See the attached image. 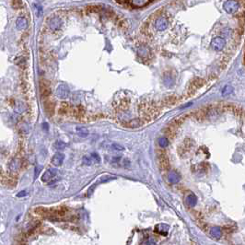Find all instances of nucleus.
Instances as JSON below:
<instances>
[{"label":"nucleus","mask_w":245,"mask_h":245,"mask_svg":"<svg viewBox=\"0 0 245 245\" xmlns=\"http://www.w3.org/2000/svg\"><path fill=\"white\" fill-rule=\"evenodd\" d=\"M158 144L160 148H167L169 146V140L166 138H159L158 139Z\"/></svg>","instance_id":"obj_23"},{"label":"nucleus","mask_w":245,"mask_h":245,"mask_svg":"<svg viewBox=\"0 0 245 245\" xmlns=\"http://www.w3.org/2000/svg\"><path fill=\"white\" fill-rule=\"evenodd\" d=\"M226 45V41L222 37H216L211 42V46L215 51H222Z\"/></svg>","instance_id":"obj_5"},{"label":"nucleus","mask_w":245,"mask_h":245,"mask_svg":"<svg viewBox=\"0 0 245 245\" xmlns=\"http://www.w3.org/2000/svg\"><path fill=\"white\" fill-rule=\"evenodd\" d=\"M45 110L48 112V114L52 115L54 113V110H55V104L53 103V102H45Z\"/></svg>","instance_id":"obj_20"},{"label":"nucleus","mask_w":245,"mask_h":245,"mask_svg":"<svg viewBox=\"0 0 245 245\" xmlns=\"http://www.w3.org/2000/svg\"><path fill=\"white\" fill-rule=\"evenodd\" d=\"M76 132H77V134L80 138H87L89 136V130L86 127H83V126L77 127Z\"/></svg>","instance_id":"obj_17"},{"label":"nucleus","mask_w":245,"mask_h":245,"mask_svg":"<svg viewBox=\"0 0 245 245\" xmlns=\"http://www.w3.org/2000/svg\"><path fill=\"white\" fill-rule=\"evenodd\" d=\"M28 194H27V192L26 191H21V192H19L18 195H17V196L18 197H24V196H26Z\"/></svg>","instance_id":"obj_28"},{"label":"nucleus","mask_w":245,"mask_h":245,"mask_svg":"<svg viewBox=\"0 0 245 245\" xmlns=\"http://www.w3.org/2000/svg\"><path fill=\"white\" fill-rule=\"evenodd\" d=\"M168 20H167L165 18H163V17L159 18L156 20V22H155V28L157 29V31H165V30L168 28Z\"/></svg>","instance_id":"obj_9"},{"label":"nucleus","mask_w":245,"mask_h":245,"mask_svg":"<svg viewBox=\"0 0 245 245\" xmlns=\"http://www.w3.org/2000/svg\"><path fill=\"white\" fill-rule=\"evenodd\" d=\"M232 92H233V88L231 86H230V85H226L222 89L221 94H222V96H228V95H230Z\"/></svg>","instance_id":"obj_21"},{"label":"nucleus","mask_w":245,"mask_h":245,"mask_svg":"<svg viewBox=\"0 0 245 245\" xmlns=\"http://www.w3.org/2000/svg\"><path fill=\"white\" fill-rule=\"evenodd\" d=\"M40 170H41V169L37 168V172H35V177H37V176H38V174H39Z\"/></svg>","instance_id":"obj_29"},{"label":"nucleus","mask_w":245,"mask_h":245,"mask_svg":"<svg viewBox=\"0 0 245 245\" xmlns=\"http://www.w3.org/2000/svg\"><path fill=\"white\" fill-rule=\"evenodd\" d=\"M197 203V198L194 194H190L187 195L186 197V204L190 206V207H194Z\"/></svg>","instance_id":"obj_14"},{"label":"nucleus","mask_w":245,"mask_h":245,"mask_svg":"<svg viewBox=\"0 0 245 245\" xmlns=\"http://www.w3.org/2000/svg\"><path fill=\"white\" fill-rule=\"evenodd\" d=\"M223 8L228 14H234L239 9V2L233 0L225 1L223 5Z\"/></svg>","instance_id":"obj_2"},{"label":"nucleus","mask_w":245,"mask_h":245,"mask_svg":"<svg viewBox=\"0 0 245 245\" xmlns=\"http://www.w3.org/2000/svg\"><path fill=\"white\" fill-rule=\"evenodd\" d=\"M8 167H9V169L11 170V171H14V170H17L18 169V161L15 160V159H12L10 162H9V164H8Z\"/></svg>","instance_id":"obj_26"},{"label":"nucleus","mask_w":245,"mask_h":245,"mask_svg":"<svg viewBox=\"0 0 245 245\" xmlns=\"http://www.w3.org/2000/svg\"><path fill=\"white\" fill-rule=\"evenodd\" d=\"M22 4H23V3H22L21 1H13V2H12V6H13V8H21Z\"/></svg>","instance_id":"obj_27"},{"label":"nucleus","mask_w":245,"mask_h":245,"mask_svg":"<svg viewBox=\"0 0 245 245\" xmlns=\"http://www.w3.org/2000/svg\"><path fill=\"white\" fill-rule=\"evenodd\" d=\"M82 161H83V164L91 166V165L94 164V163H100L101 158H100L99 154L96 153V152H93V153H91L90 155L84 156Z\"/></svg>","instance_id":"obj_3"},{"label":"nucleus","mask_w":245,"mask_h":245,"mask_svg":"<svg viewBox=\"0 0 245 245\" xmlns=\"http://www.w3.org/2000/svg\"><path fill=\"white\" fill-rule=\"evenodd\" d=\"M109 162H111V164L115 167H128L129 166V160L126 159H122L121 157L111 158V160Z\"/></svg>","instance_id":"obj_6"},{"label":"nucleus","mask_w":245,"mask_h":245,"mask_svg":"<svg viewBox=\"0 0 245 245\" xmlns=\"http://www.w3.org/2000/svg\"><path fill=\"white\" fill-rule=\"evenodd\" d=\"M127 4H131V5H135V7H145L149 4H150V1H147V0H133V1H129L126 2Z\"/></svg>","instance_id":"obj_15"},{"label":"nucleus","mask_w":245,"mask_h":245,"mask_svg":"<svg viewBox=\"0 0 245 245\" xmlns=\"http://www.w3.org/2000/svg\"><path fill=\"white\" fill-rule=\"evenodd\" d=\"M16 26L18 30H25L27 29V26H28V22H27V19L23 17H19L17 18L16 20Z\"/></svg>","instance_id":"obj_13"},{"label":"nucleus","mask_w":245,"mask_h":245,"mask_svg":"<svg viewBox=\"0 0 245 245\" xmlns=\"http://www.w3.org/2000/svg\"><path fill=\"white\" fill-rule=\"evenodd\" d=\"M210 235L215 239H219L222 236V231L219 227H213L210 230Z\"/></svg>","instance_id":"obj_16"},{"label":"nucleus","mask_w":245,"mask_h":245,"mask_svg":"<svg viewBox=\"0 0 245 245\" xmlns=\"http://www.w3.org/2000/svg\"><path fill=\"white\" fill-rule=\"evenodd\" d=\"M159 166L161 169H168L169 168V159L167 155L164 152L159 154Z\"/></svg>","instance_id":"obj_10"},{"label":"nucleus","mask_w":245,"mask_h":245,"mask_svg":"<svg viewBox=\"0 0 245 245\" xmlns=\"http://www.w3.org/2000/svg\"><path fill=\"white\" fill-rule=\"evenodd\" d=\"M66 146H67V144H65V143L64 141H62V140H57V141H55V144H54L55 149H58V150L64 149L65 148H66Z\"/></svg>","instance_id":"obj_19"},{"label":"nucleus","mask_w":245,"mask_h":245,"mask_svg":"<svg viewBox=\"0 0 245 245\" xmlns=\"http://www.w3.org/2000/svg\"><path fill=\"white\" fill-rule=\"evenodd\" d=\"M40 92L43 97H48L51 94V88L49 83L45 79H42L40 81Z\"/></svg>","instance_id":"obj_8"},{"label":"nucleus","mask_w":245,"mask_h":245,"mask_svg":"<svg viewBox=\"0 0 245 245\" xmlns=\"http://www.w3.org/2000/svg\"><path fill=\"white\" fill-rule=\"evenodd\" d=\"M64 160H65V155L63 153H59L58 152V153L55 154L53 156V158L51 159V162H52V164L54 166L59 167V166H61L62 164H63Z\"/></svg>","instance_id":"obj_11"},{"label":"nucleus","mask_w":245,"mask_h":245,"mask_svg":"<svg viewBox=\"0 0 245 245\" xmlns=\"http://www.w3.org/2000/svg\"><path fill=\"white\" fill-rule=\"evenodd\" d=\"M68 110H69V104L67 102H62L60 108H59V113L60 114H65Z\"/></svg>","instance_id":"obj_22"},{"label":"nucleus","mask_w":245,"mask_h":245,"mask_svg":"<svg viewBox=\"0 0 245 245\" xmlns=\"http://www.w3.org/2000/svg\"><path fill=\"white\" fill-rule=\"evenodd\" d=\"M48 26L51 30L53 31H56L59 30L62 26L61 19L58 17H53L48 20Z\"/></svg>","instance_id":"obj_7"},{"label":"nucleus","mask_w":245,"mask_h":245,"mask_svg":"<svg viewBox=\"0 0 245 245\" xmlns=\"http://www.w3.org/2000/svg\"><path fill=\"white\" fill-rule=\"evenodd\" d=\"M156 232L159 233V234H166L169 230V226L166 224H159L156 226Z\"/></svg>","instance_id":"obj_18"},{"label":"nucleus","mask_w":245,"mask_h":245,"mask_svg":"<svg viewBox=\"0 0 245 245\" xmlns=\"http://www.w3.org/2000/svg\"><path fill=\"white\" fill-rule=\"evenodd\" d=\"M87 10L89 11V12H99V11H101L102 10V6H89L88 8H87Z\"/></svg>","instance_id":"obj_25"},{"label":"nucleus","mask_w":245,"mask_h":245,"mask_svg":"<svg viewBox=\"0 0 245 245\" xmlns=\"http://www.w3.org/2000/svg\"><path fill=\"white\" fill-rule=\"evenodd\" d=\"M168 181L172 184H178L181 181V176H180V174L178 172H176L174 170H171V171L169 172Z\"/></svg>","instance_id":"obj_12"},{"label":"nucleus","mask_w":245,"mask_h":245,"mask_svg":"<svg viewBox=\"0 0 245 245\" xmlns=\"http://www.w3.org/2000/svg\"><path fill=\"white\" fill-rule=\"evenodd\" d=\"M57 173H58V171H57L56 169H48L47 170H45V172L43 174L41 180L44 184L52 183V182H54V180L57 176Z\"/></svg>","instance_id":"obj_1"},{"label":"nucleus","mask_w":245,"mask_h":245,"mask_svg":"<svg viewBox=\"0 0 245 245\" xmlns=\"http://www.w3.org/2000/svg\"><path fill=\"white\" fill-rule=\"evenodd\" d=\"M69 92H70L69 91V88L65 84H60L56 88L55 94H56L57 98L65 100V99H66L69 96Z\"/></svg>","instance_id":"obj_4"},{"label":"nucleus","mask_w":245,"mask_h":245,"mask_svg":"<svg viewBox=\"0 0 245 245\" xmlns=\"http://www.w3.org/2000/svg\"><path fill=\"white\" fill-rule=\"evenodd\" d=\"M111 149L114 151H123L125 150L124 147H122V145H119V144H116V143H113L111 145Z\"/></svg>","instance_id":"obj_24"}]
</instances>
